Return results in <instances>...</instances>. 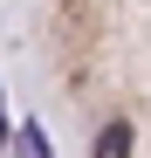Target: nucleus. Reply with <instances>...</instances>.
I'll return each mask as SVG.
<instances>
[{
	"label": "nucleus",
	"instance_id": "f257e3e1",
	"mask_svg": "<svg viewBox=\"0 0 151 158\" xmlns=\"http://www.w3.org/2000/svg\"><path fill=\"white\" fill-rule=\"evenodd\" d=\"M89 158H131V124H124V117H117V124H103Z\"/></svg>",
	"mask_w": 151,
	"mask_h": 158
},
{
	"label": "nucleus",
	"instance_id": "f03ea898",
	"mask_svg": "<svg viewBox=\"0 0 151 158\" xmlns=\"http://www.w3.org/2000/svg\"><path fill=\"white\" fill-rule=\"evenodd\" d=\"M21 158H48V144H41V131H35V124L21 131Z\"/></svg>",
	"mask_w": 151,
	"mask_h": 158
}]
</instances>
